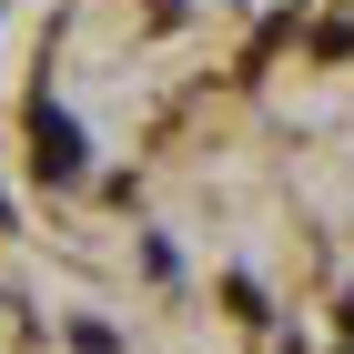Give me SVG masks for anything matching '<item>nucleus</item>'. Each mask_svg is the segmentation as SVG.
<instances>
[{"mask_svg": "<svg viewBox=\"0 0 354 354\" xmlns=\"http://www.w3.org/2000/svg\"><path fill=\"white\" fill-rule=\"evenodd\" d=\"M30 152H41V172H51V183H71V172H82V132H71L61 111H41V142H30Z\"/></svg>", "mask_w": 354, "mask_h": 354, "instance_id": "f257e3e1", "label": "nucleus"}]
</instances>
